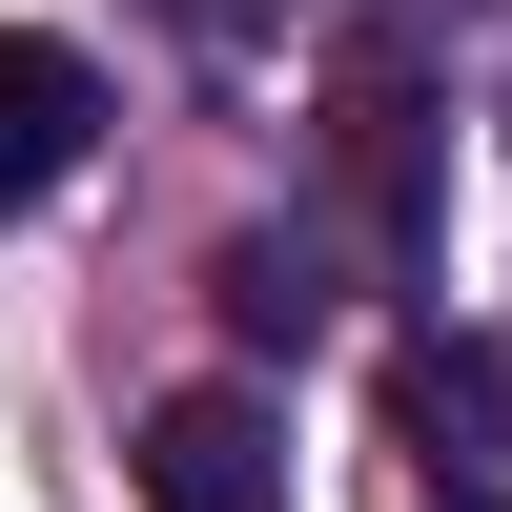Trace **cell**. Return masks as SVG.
I'll use <instances>...</instances> for the list:
<instances>
[{"label":"cell","instance_id":"6da1fadb","mask_svg":"<svg viewBox=\"0 0 512 512\" xmlns=\"http://www.w3.org/2000/svg\"><path fill=\"white\" fill-rule=\"evenodd\" d=\"M144 512H287L267 390H164V410H144Z\"/></svg>","mask_w":512,"mask_h":512},{"label":"cell","instance_id":"7a4b0ae2","mask_svg":"<svg viewBox=\"0 0 512 512\" xmlns=\"http://www.w3.org/2000/svg\"><path fill=\"white\" fill-rule=\"evenodd\" d=\"M328 164H349L369 246H431V103H410V62H349V82H328Z\"/></svg>","mask_w":512,"mask_h":512},{"label":"cell","instance_id":"3957f363","mask_svg":"<svg viewBox=\"0 0 512 512\" xmlns=\"http://www.w3.org/2000/svg\"><path fill=\"white\" fill-rule=\"evenodd\" d=\"M103 144V82H82V41H0V226H21L62 164Z\"/></svg>","mask_w":512,"mask_h":512},{"label":"cell","instance_id":"277c9868","mask_svg":"<svg viewBox=\"0 0 512 512\" xmlns=\"http://www.w3.org/2000/svg\"><path fill=\"white\" fill-rule=\"evenodd\" d=\"M205 287H226V328H246V349H308V328H328V267H308L287 226H246V246H226Z\"/></svg>","mask_w":512,"mask_h":512},{"label":"cell","instance_id":"5b68a950","mask_svg":"<svg viewBox=\"0 0 512 512\" xmlns=\"http://www.w3.org/2000/svg\"><path fill=\"white\" fill-rule=\"evenodd\" d=\"M390 410H410L431 451H492V431H512V390H492V349H410V369H390Z\"/></svg>","mask_w":512,"mask_h":512},{"label":"cell","instance_id":"8992f818","mask_svg":"<svg viewBox=\"0 0 512 512\" xmlns=\"http://www.w3.org/2000/svg\"><path fill=\"white\" fill-rule=\"evenodd\" d=\"M472 512H492V492H472Z\"/></svg>","mask_w":512,"mask_h":512}]
</instances>
